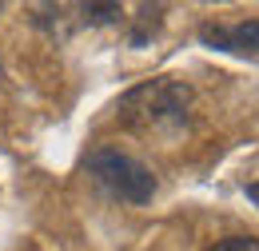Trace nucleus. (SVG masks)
<instances>
[{
	"label": "nucleus",
	"mask_w": 259,
	"mask_h": 251,
	"mask_svg": "<svg viewBox=\"0 0 259 251\" xmlns=\"http://www.w3.org/2000/svg\"><path fill=\"white\" fill-rule=\"evenodd\" d=\"M247 199H251V203L259 207V180H255V184H247Z\"/></svg>",
	"instance_id": "7"
},
{
	"label": "nucleus",
	"mask_w": 259,
	"mask_h": 251,
	"mask_svg": "<svg viewBox=\"0 0 259 251\" xmlns=\"http://www.w3.org/2000/svg\"><path fill=\"white\" fill-rule=\"evenodd\" d=\"M211 251H259V239H251V235H231V239H220Z\"/></svg>",
	"instance_id": "6"
},
{
	"label": "nucleus",
	"mask_w": 259,
	"mask_h": 251,
	"mask_svg": "<svg viewBox=\"0 0 259 251\" xmlns=\"http://www.w3.org/2000/svg\"><path fill=\"white\" fill-rule=\"evenodd\" d=\"M192 116V88L160 76L152 84H140L120 100V120L136 132H163V128H184Z\"/></svg>",
	"instance_id": "1"
},
{
	"label": "nucleus",
	"mask_w": 259,
	"mask_h": 251,
	"mask_svg": "<svg viewBox=\"0 0 259 251\" xmlns=\"http://www.w3.org/2000/svg\"><path fill=\"white\" fill-rule=\"evenodd\" d=\"M160 4H156V8H152V4H144V8H140V28L132 32V44H136V48H140V44H148V32H156L160 28Z\"/></svg>",
	"instance_id": "5"
},
{
	"label": "nucleus",
	"mask_w": 259,
	"mask_h": 251,
	"mask_svg": "<svg viewBox=\"0 0 259 251\" xmlns=\"http://www.w3.org/2000/svg\"><path fill=\"white\" fill-rule=\"evenodd\" d=\"M199 40H203L207 48L259 60V20H243V24H203V28H199Z\"/></svg>",
	"instance_id": "3"
},
{
	"label": "nucleus",
	"mask_w": 259,
	"mask_h": 251,
	"mask_svg": "<svg viewBox=\"0 0 259 251\" xmlns=\"http://www.w3.org/2000/svg\"><path fill=\"white\" fill-rule=\"evenodd\" d=\"M88 172L100 180V188L112 191L124 203H148L156 195V176L140 163V159L124 156L116 148H96L88 152Z\"/></svg>",
	"instance_id": "2"
},
{
	"label": "nucleus",
	"mask_w": 259,
	"mask_h": 251,
	"mask_svg": "<svg viewBox=\"0 0 259 251\" xmlns=\"http://www.w3.org/2000/svg\"><path fill=\"white\" fill-rule=\"evenodd\" d=\"M80 12H84L88 24H116V20L124 16L120 4H80Z\"/></svg>",
	"instance_id": "4"
}]
</instances>
